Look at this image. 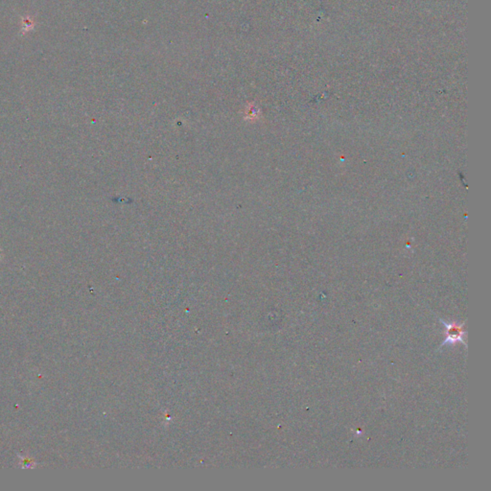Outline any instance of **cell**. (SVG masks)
Wrapping results in <instances>:
<instances>
[{"label": "cell", "mask_w": 491, "mask_h": 491, "mask_svg": "<svg viewBox=\"0 0 491 491\" xmlns=\"http://www.w3.org/2000/svg\"><path fill=\"white\" fill-rule=\"evenodd\" d=\"M446 327V338L444 342H456V341H463L464 331L461 325L456 323H445L443 322Z\"/></svg>", "instance_id": "obj_1"}]
</instances>
